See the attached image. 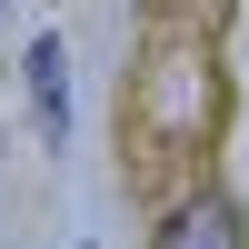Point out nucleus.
I'll list each match as a JSON object with an SVG mask.
<instances>
[{
    "mask_svg": "<svg viewBox=\"0 0 249 249\" xmlns=\"http://www.w3.org/2000/svg\"><path fill=\"white\" fill-rule=\"evenodd\" d=\"M160 249H239V219H230V199H190V210L160 230Z\"/></svg>",
    "mask_w": 249,
    "mask_h": 249,
    "instance_id": "f257e3e1",
    "label": "nucleus"
},
{
    "mask_svg": "<svg viewBox=\"0 0 249 249\" xmlns=\"http://www.w3.org/2000/svg\"><path fill=\"white\" fill-rule=\"evenodd\" d=\"M30 100H40V130H70V60H60V40H40L30 50Z\"/></svg>",
    "mask_w": 249,
    "mask_h": 249,
    "instance_id": "f03ea898",
    "label": "nucleus"
}]
</instances>
